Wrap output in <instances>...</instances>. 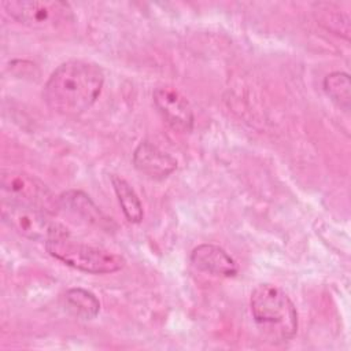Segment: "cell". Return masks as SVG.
<instances>
[{
  "mask_svg": "<svg viewBox=\"0 0 351 351\" xmlns=\"http://www.w3.org/2000/svg\"><path fill=\"white\" fill-rule=\"evenodd\" d=\"M45 248L55 259L73 269L90 274L115 273L126 263L125 258L119 254L71 240L70 236L52 239L45 243Z\"/></svg>",
  "mask_w": 351,
  "mask_h": 351,
  "instance_id": "obj_3",
  "label": "cell"
},
{
  "mask_svg": "<svg viewBox=\"0 0 351 351\" xmlns=\"http://www.w3.org/2000/svg\"><path fill=\"white\" fill-rule=\"evenodd\" d=\"M191 263L200 271L219 276L234 277L239 273L236 261L219 245L200 244L191 252Z\"/></svg>",
  "mask_w": 351,
  "mask_h": 351,
  "instance_id": "obj_9",
  "label": "cell"
},
{
  "mask_svg": "<svg viewBox=\"0 0 351 351\" xmlns=\"http://www.w3.org/2000/svg\"><path fill=\"white\" fill-rule=\"evenodd\" d=\"M103 84L104 73L99 64L71 59L52 71L44 85L43 99L56 114L78 117L93 106Z\"/></svg>",
  "mask_w": 351,
  "mask_h": 351,
  "instance_id": "obj_1",
  "label": "cell"
},
{
  "mask_svg": "<svg viewBox=\"0 0 351 351\" xmlns=\"http://www.w3.org/2000/svg\"><path fill=\"white\" fill-rule=\"evenodd\" d=\"M1 189L8 195V199L41 208L51 215L60 210L59 196L37 177L18 170L3 171Z\"/></svg>",
  "mask_w": 351,
  "mask_h": 351,
  "instance_id": "obj_5",
  "label": "cell"
},
{
  "mask_svg": "<svg viewBox=\"0 0 351 351\" xmlns=\"http://www.w3.org/2000/svg\"><path fill=\"white\" fill-rule=\"evenodd\" d=\"M324 90L343 110L350 108L351 103V82L350 75L344 71H333L324 78Z\"/></svg>",
  "mask_w": 351,
  "mask_h": 351,
  "instance_id": "obj_13",
  "label": "cell"
},
{
  "mask_svg": "<svg viewBox=\"0 0 351 351\" xmlns=\"http://www.w3.org/2000/svg\"><path fill=\"white\" fill-rule=\"evenodd\" d=\"M250 308L259 330L273 343L289 341L298 332V311L289 296L277 285L263 282L254 288Z\"/></svg>",
  "mask_w": 351,
  "mask_h": 351,
  "instance_id": "obj_2",
  "label": "cell"
},
{
  "mask_svg": "<svg viewBox=\"0 0 351 351\" xmlns=\"http://www.w3.org/2000/svg\"><path fill=\"white\" fill-rule=\"evenodd\" d=\"M134 167L151 180H165L177 169V160L151 141H141L133 152Z\"/></svg>",
  "mask_w": 351,
  "mask_h": 351,
  "instance_id": "obj_8",
  "label": "cell"
},
{
  "mask_svg": "<svg viewBox=\"0 0 351 351\" xmlns=\"http://www.w3.org/2000/svg\"><path fill=\"white\" fill-rule=\"evenodd\" d=\"M111 184H112L114 192L118 197V202L121 204V208H122L126 219L132 223L141 222L143 215H144L143 206H141V202H140L137 193L130 186V184L125 178H122L117 174L111 176Z\"/></svg>",
  "mask_w": 351,
  "mask_h": 351,
  "instance_id": "obj_11",
  "label": "cell"
},
{
  "mask_svg": "<svg viewBox=\"0 0 351 351\" xmlns=\"http://www.w3.org/2000/svg\"><path fill=\"white\" fill-rule=\"evenodd\" d=\"M60 208L80 217L82 221L100 228H107L111 218H107L88 195L81 191H67L59 196Z\"/></svg>",
  "mask_w": 351,
  "mask_h": 351,
  "instance_id": "obj_10",
  "label": "cell"
},
{
  "mask_svg": "<svg viewBox=\"0 0 351 351\" xmlns=\"http://www.w3.org/2000/svg\"><path fill=\"white\" fill-rule=\"evenodd\" d=\"M7 12L19 23L34 27H55L71 19V8L64 1L18 0L3 3Z\"/></svg>",
  "mask_w": 351,
  "mask_h": 351,
  "instance_id": "obj_6",
  "label": "cell"
},
{
  "mask_svg": "<svg viewBox=\"0 0 351 351\" xmlns=\"http://www.w3.org/2000/svg\"><path fill=\"white\" fill-rule=\"evenodd\" d=\"M1 218L8 228L27 240L47 243L70 236L63 225L51 218L49 213L7 197L1 202Z\"/></svg>",
  "mask_w": 351,
  "mask_h": 351,
  "instance_id": "obj_4",
  "label": "cell"
},
{
  "mask_svg": "<svg viewBox=\"0 0 351 351\" xmlns=\"http://www.w3.org/2000/svg\"><path fill=\"white\" fill-rule=\"evenodd\" d=\"M66 308L75 317L82 319H92L100 311V302L88 289L70 288L64 293Z\"/></svg>",
  "mask_w": 351,
  "mask_h": 351,
  "instance_id": "obj_12",
  "label": "cell"
},
{
  "mask_svg": "<svg viewBox=\"0 0 351 351\" xmlns=\"http://www.w3.org/2000/svg\"><path fill=\"white\" fill-rule=\"evenodd\" d=\"M155 107L165 122L174 130L188 133L193 128L195 117L186 97L173 86H159L152 93Z\"/></svg>",
  "mask_w": 351,
  "mask_h": 351,
  "instance_id": "obj_7",
  "label": "cell"
}]
</instances>
